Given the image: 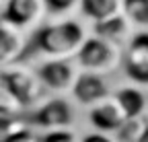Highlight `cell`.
Wrapping results in <instances>:
<instances>
[{
  "label": "cell",
  "mask_w": 148,
  "mask_h": 142,
  "mask_svg": "<svg viewBox=\"0 0 148 142\" xmlns=\"http://www.w3.org/2000/svg\"><path fill=\"white\" fill-rule=\"evenodd\" d=\"M37 134H39V142H80L82 132L76 126H70V128H53Z\"/></svg>",
  "instance_id": "obj_16"
},
{
  "label": "cell",
  "mask_w": 148,
  "mask_h": 142,
  "mask_svg": "<svg viewBox=\"0 0 148 142\" xmlns=\"http://www.w3.org/2000/svg\"><path fill=\"white\" fill-rule=\"evenodd\" d=\"M117 103L119 111L123 113L125 119H136L144 117L148 109V93L144 86L132 84V82H123L119 86H113V91L109 95Z\"/></svg>",
  "instance_id": "obj_10"
},
{
  "label": "cell",
  "mask_w": 148,
  "mask_h": 142,
  "mask_svg": "<svg viewBox=\"0 0 148 142\" xmlns=\"http://www.w3.org/2000/svg\"><path fill=\"white\" fill-rule=\"evenodd\" d=\"M86 27L74 16L53 19L51 23L37 25L31 39H27L23 58L47 60V58H74L82 41L86 39Z\"/></svg>",
  "instance_id": "obj_1"
},
{
  "label": "cell",
  "mask_w": 148,
  "mask_h": 142,
  "mask_svg": "<svg viewBox=\"0 0 148 142\" xmlns=\"http://www.w3.org/2000/svg\"><path fill=\"white\" fill-rule=\"evenodd\" d=\"M78 12L82 14L84 21L92 25L121 12V0H80Z\"/></svg>",
  "instance_id": "obj_13"
},
{
  "label": "cell",
  "mask_w": 148,
  "mask_h": 142,
  "mask_svg": "<svg viewBox=\"0 0 148 142\" xmlns=\"http://www.w3.org/2000/svg\"><path fill=\"white\" fill-rule=\"evenodd\" d=\"M4 4H6V0H0V14H2V8H4Z\"/></svg>",
  "instance_id": "obj_20"
},
{
  "label": "cell",
  "mask_w": 148,
  "mask_h": 142,
  "mask_svg": "<svg viewBox=\"0 0 148 142\" xmlns=\"http://www.w3.org/2000/svg\"><path fill=\"white\" fill-rule=\"evenodd\" d=\"M33 72L45 93L68 95L74 78L78 74V66L74 58H47V60H35Z\"/></svg>",
  "instance_id": "obj_5"
},
{
  "label": "cell",
  "mask_w": 148,
  "mask_h": 142,
  "mask_svg": "<svg viewBox=\"0 0 148 142\" xmlns=\"http://www.w3.org/2000/svg\"><path fill=\"white\" fill-rule=\"evenodd\" d=\"M121 68L127 82L148 86V29H140L130 35L123 43Z\"/></svg>",
  "instance_id": "obj_6"
},
{
  "label": "cell",
  "mask_w": 148,
  "mask_h": 142,
  "mask_svg": "<svg viewBox=\"0 0 148 142\" xmlns=\"http://www.w3.org/2000/svg\"><path fill=\"white\" fill-rule=\"evenodd\" d=\"M43 16H45V10L41 0H6L0 21L25 33L27 29L39 25Z\"/></svg>",
  "instance_id": "obj_8"
},
{
  "label": "cell",
  "mask_w": 148,
  "mask_h": 142,
  "mask_svg": "<svg viewBox=\"0 0 148 142\" xmlns=\"http://www.w3.org/2000/svg\"><path fill=\"white\" fill-rule=\"evenodd\" d=\"M121 56H123L121 45L88 33L74 56V62H76L78 70L109 76L121 66Z\"/></svg>",
  "instance_id": "obj_3"
},
{
  "label": "cell",
  "mask_w": 148,
  "mask_h": 142,
  "mask_svg": "<svg viewBox=\"0 0 148 142\" xmlns=\"http://www.w3.org/2000/svg\"><path fill=\"white\" fill-rule=\"evenodd\" d=\"M78 107L72 103L68 95H47L37 101L25 113V123L35 132H45L53 128L76 126Z\"/></svg>",
  "instance_id": "obj_2"
},
{
  "label": "cell",
  "mask_w": 148,
  "mask_h": 142,
  "mask_svg": "<svg viewBox=\"0 0 148 142\" xmlns=\"http://www.w3.org/2000/svg\"><path fill=\"white\" fill-rule=\"evenodd\" d=\"M80 142H119L113 134H103V132H92L86 130L80 134Z\"/></svg>",
  "instance_id": "obj_18"
},
{
  "label": "cell",
  "mask_w": 148,
  "mask_h": 142,
  "mask_svg": "<svg viewBox=\"0 0 148 142\" xmlns=\"http://www.w3.org/2000/svg\"><path fill=\"white\" fill-rule=\"evenodd\" d=\"M84 111V119H86V128L92 132H103V134H117V130L123 126V113L119 111L117 103L107 97L90 107L82 109Z\"/></svg>",
  "instance_id": "obj_9"
},
{
  "label": "cell",
  "mask_w": 148,
  "mask_h": 142,
  "mask_svg": "<svg viewBox=\"0 0 148 142\" xmlns=\"http://www.w3.org/2000/svg\"><path fill=\"white\" fill-rule=\"evenodd\" d=\"M25 45H27V39L23 31L0 21V68L23 60Z\"/></svg>",
  "instance_id": "obj_11"
},
{
  "label": "cell",
  "mask_w": 148,
  "mask_h": 142,
  "mask_svg": "<svg viewBox=\"0 0 148 142\" xmlns=\"http://www.w3.org/2000/svg\"><path fill=\"white\" fill-rule=\"evenodd\" d=\"M144 117H146V119H148V109H146V115H144Z\"/></svg>",
  "instance_id": "obj_21"
},
{
  "label": "cell",
  "mask_w": 148,
  "mask_h": 142,
  "mask_svg": "<svg viewBox=\"0 0 148 142\" xmlns=\"http://www.w3.org/2000/svg\"><path fill=\"white\" fill-rule=\"evenodd\" d=\"M90 33L97 35V37L107 39V41H113V43H117V45L123 47V43L130 39V35H132V25L127 23V19L121 12H117L113 16H109V19H103L99 23H92Z\"/></svg>",
  "instance_id": "obj_12"
},
{
  "label": "cell",
  "mask_w": 148,
  "mask_h": 142,
  "mask_svg": "<svg viewBox=\"0 0 148 142\" xmlns=\"http://www.w3.org/2000/svg\"><path fill=\"white\" fill-rule=\"evenodd\" d=\"M136 142H148V119L144 121V126H142V132H140V136L136 138Z\"/></svg>",
  "instance_id": "obj_19"
},
{
  "label": "cell",
  "mask_w": 148,
  "mask_h": 142,
  "mask_svg": "<svg viewBox=\"0 0 148 142\" xmlns=\"http://www.w3.org/2000/svg\"><path fill=\"white\" fill-rule=\"evenodd\" d=\"M121 14L138 29H148V0H121Z\"/></svg>",
  "instance_id": "obj_14"
},
{
  "label": "cell",
  "mask_w": 148,
  "mask_h": 142,
  "mask_svg": "<svg viewBox=\"0 0 148 142\" xmlns=\"http://www.w3.org/2000/svg\"><path fill=\"white\" fill-rule=\"evenodd\" d=\"M43 2V10L51 19H66L72 16V12L78 10L80 0H41Z\"/></svg>",
  "instance_id": "obj_15"
},
{
  "label": "cell",
  "mask_w": 148,
  "mask_h": 142,
  "mask_svg": "<svg viewBox=\"0 0 148 142\" xmlns=\"http://www.w3.org/2000/svg\"><path fill=\"white\" fill-rule=\"evenodd\" d=\"M0 86L21 105V109H31L37 101L43 99V88L37 82L33 68L21 66V64H10L0 68Z\"/></svg>",
  "instance_id": "obj_4"
},
{
  "label": "cell",
  "mask_w": 148,
  "mask_h": 142,
  "mask_svg": "<svg viewBox=\"0 0 148 142\" xmlns=\"http://www.w3.org/2000/svg\"><path fill=\"white\" fill-rule=\"evenodd\" d=\"M2 142H39V134L35 130H31L27 123H18V126L10 132H6V136L2 138Z\"/></svg>",
  "instance_id": "obj_17"
},
{
  "label": "cell",
  "mask_w": 148,
  "mask_h": 142,
  "mask_svg": "<svg viewBox=\"0 0 148 142\" xmlns=\"http://www.w3.org/2000/svg\"><path fill=\"white\" fill-rule=\"evenodd\" d=\"M111 91H113V86L109 84L107 76L78 70L76 78L72 82V88L68 91V97L72 99V103L78 109H86L90 105L107 99L111 95Z\"/></svg>",
  "instance_id": "obj_7"
}]
</instances>
